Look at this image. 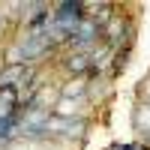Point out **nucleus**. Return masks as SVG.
Masks as SVG:
<instances>
[{
    "label": "nucleus",
    "instance_id": "f257e3e1",
    "mask_svg": "<svg viewBox=\"0 0 150 150\" xmlns=\"http://www.w3.org/2000/svg\"><path fill=\"white\" fill-rule=\"evenodd\" d=\"M15 111V90H0V117Z\"/></svg>",
    "mask_w": 150,
    "mask_h": 150
},
{
    "label": "nucleus",
    "instance_id": "f03ea898",
    "mask_svg": "<svg viewBox=\"0 0 150 150\" xmlns=\"http://www.w3.org/2000/svg\"><path fill=\"white\" fill-rule=\"evenodd\" d=\"M120 150H123V147H120ZM126 150H132V147H126Z\"/></svg>",
    "mask_w": 150,
    "mask_h": 150
}]
</instances>
